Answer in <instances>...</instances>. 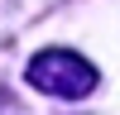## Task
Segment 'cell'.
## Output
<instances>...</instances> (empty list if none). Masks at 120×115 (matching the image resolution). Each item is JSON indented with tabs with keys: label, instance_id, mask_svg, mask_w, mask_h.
Listing matches in <instances>:
<instances>
[{
	"label": "cell",
	"instance_id": "6da1fadb",
	"mask_svg": "<svg viewBox=\"0 0 120 115\" xmlns=\"http://www.w3.org/2000/svg\"><path fill=\"white\" fill-rule=\"evenodd\" d=\"M29 86L43 96H58V101H77V96L96 91V67L86 62L72 48H43V53L29 62Z\"/></svg>",
	"mask_w": 120,
	"mask_h": 115
},
{
	"label": "cell",
	"instance_id": "7a4b0ae2",
	"mask_svg": "<svg viewBox=\"0 0 120 115\" xmlns=\"http://www.w3.org/2000/svg\"><path fill=\"white\" fill-rule=\"evenodd\" d=\"M0 115H10V96L5 91H0Z\"/></svg>",
	"mask_w": 120,
	"mask_h": 115
}]
</instances>
